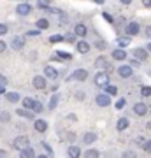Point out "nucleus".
<instances>
[{"mask_svg":"<svg viewBox=\"0 0 151 158\" xmlns=\"http://www.w3.org/2000/svg\"><path fill=\"white\" fill-rule=\"evenodd\" d=\"M27 146H30V141H28L27 135H19L14 139V142H12V148L14 149H18V151H21V149H25Z\"/></svg>","mask_w":151,"mask_h":158,"instance_id":"nucleus-1","label":"nucleus"},{"mask_svg":"<svg viewBox=\"0 0 151 158\" xmlns=\"http://www.w3.org/2000/svg\"><path fill=\"white\" fill-rule=\"evenodd\" d=\"M34 128H35V132L44 134V132H48V121H46V119H42V118L35 119V121H34Z\"/></svg>","mask_w":151,"mask_h":158,"instance_id":"nucleus-2","label":"nucleus"},{"mask_svg":"<svg viewBox=\"0 0 151 158\" xmlns=\"http://www.w3.org/2000/svg\"><path fill=\"white\" fill-rule=\"evenodd\" d=\"M95 85L100 86V88H104L106 85H109V76H107L106 72H99L95 76Z\"/></svg>","mask_w":151,"mask_h":158,"instance_id":"nucleus-3","label":"nucleus"},{"mask_svg":"<svg viewBox=\"0 0 151 158\" xmlns=\"http://www.w3.org/2000/svg\"><path fill=\"white\" fill-rule=\"evenodd\" d=\"M118 76L127 79V77H130V76H134V70H132L130 65H121V67H118Z\"/></svg>","mask_w":151,"mask_h":158,"instance_id":"nucleus-4","label":"nucleus"},{"mask_svg":"<svg viewBox=\"0 0 151 158\" xmlns=\"http://www.w3.org/2000/svg\"><path fill=\"white\" fill-rule=\"evenodd\" d=\"M95 102L100 106V107H107V106L111 104V95H107V93H100V95H97Z\"/></svg>","mask_w":151,"mask_h":158,"instance_id":"nucleus-5","label":"nucleus"},{"mask_svg":"<svg viewBox=\"0 0 151 158\" xmlns=\"http://www.w3.org/2000/svg\"><path fill=\"white\" fill-rule=\"evenodd\" d=\"M30 11H32V6L30 4H25V2L18 4V7H16V12L19 16H27V14H30Z\"/></svg>","mask_w":151,"mask_h":158,"instance_id":"nucleus-6","label":"nucleus"},{"mask_svg":"<svg viewBox=\"0 0 151 158\" xmlns=\"http://www.w3.org/2000/svg\"><path fill=\"white\" fill-rule=\"evenodd\" d=\"M34 88L35 90H44L46 88V76H34Z\"/></svg>","mask_w":151,"mask_h":158,"instance_id":"nucleus-7","label":"nucleus"},{"mask_svg":"<svg viewBox=\"0 0 151 158\" xmlns=\"http://www.w3.org/2000/svg\"><path fill=\"white\" fill-rule=\"evenodd\" d=\"M16 114H18V116H21V118H25V119H34V111H30V109L18 107L16 109Z\"/></svg>","mask_w":151,"mask_h":158,"instance_id":"nucleus-8","label":"nucleus"},{"mask_svg":"<svg viewBox=\"0 0 151 158\" xmlns=\"http://www.w3.org/2000/svg\"><path fill=\"white\" fill-rule=\"evenodd\" d=\"M74 79H78V81H86V79H88V70H84V69H76V70H74Z\"/></svg>","mask_w":151,"mask_h":158,"instance_id":"nucleus-9","label":"nucleus"},{"mask_svg":"<svg viewBox=\"0 0 151 158\" xmlns=\"http://www.w3.org/2000/svg\"><path fill=\"white\" fill-rule=\"evenodd\" d=\"M134 113L137 114V116H144V114L148 113V106L142 104V102H137V104L134 106Z\"/></svg>","mask_w":151,"mask_h":158,"instance_id":"nucleus-10","label":"nucleus"},{"mask_svg":"<svg viewBox=\"0 0 151 158\" xmlns=\"http://www.w3.org/2000/svg\"><path fill=\"white\" fill-rule=\"evenodd\" d=\"M44 76H48L49 79H56L58 77V70L55 67H51V65H46L44 67Z\"/></svg>","mask_w":151,"mask_h":158,"instance_id":"nucleus-11","label":"nucleus"},{"mask_svg":"<svg viewBox=\"0 0 151 158\" xmlns=\"http://www.w3.org/2000/svg\"><path fill=\"white\" fill-rule=\"evenodd\" d=\"M76 49H78L81 55H86V53L90 51V44L86 42V40H79L78 44H76Z\"/></svg>","mask_w":151,"mask_h":158,"instance_id":"nucleus-12","label":"nucleus"},{"mask_svg":"<svg viewBox=\"0 0 151 158\" xmlns=\"http://www.w3.org/2000/svg\"><path fill=\"white\" fill-rule=\"evenodd\" d=\"M134 56L137 58V60H146V58H148V49H144V48H135Z\"/></svg>","mask_w":151,"mask_h":158,"instance_id":"nucleus-13","label":"nucleus"},{"mask_svg":"<svg viewBox=\"0 0 151 158\" xmlns=\"http://www.w3.org/2000/svg\"><path fill=\"white\" fill-rule=\"evenodd\" d=\"M74 34L79 35V37H84V35H88V28L84 27L83 23H79V25H76V27H74Z\"/></svg>","mask_w":151,"mask_h":158,"instance_id":"nucleus-14","label":"nucleus"},{"mask_svg":"<svg viewBox=\"0 0 151 158\" xmlns=\"http://www.w3.org/2000/svg\"><path fill=\"white\" fill-rule=\"evenodd\" d=\"M139 25H137V23L135 21H132V23H128V25H127V34L128 35H137L139 34Z\"/></svg>","mask_w":151,"mask_h":158,"instance_id":"nucleus-15","label":"nucleus"},{"mask_svg":"<svg viewBox=\"0 0 151 158\" xmlns=\"http://www.w3.org/2000/svg\"><path fill=\"white\" fill-rule=\"evenodd\" d=\"M112 58H114V60H120V62H121V60H125V58H127V53H125L123 48H118V49L112 51Z\"/></svg>","mask_w":151,"mask_h":158,"instance_id":"nucleus-16","label":"nucleus"},{"mask_svg":"<svg viewBox=\"0 0 151 158\" xmlns=\"http://www.w3.org/2000/svg\"><path fill=\"white\" fill-rule=\"evenodd\" d=\"M128 125H130L128 118H120V119H118V123H116L118 132H121V130H127V128H128Z\"/></svg>","mask_w":151,"mask_h":158,"instance_id":"nucleus-17","label":"nucleus"},{"mask_svg":"<svg viewBox=\"0 0 151 158\" xmlns=\"http://www.w3.org/2000/svg\"><path fill=\"white\" fill-rule=\"evenodd\" d=\"M12 48L14 49H21V48H25V37H14L12 39Z\"/></svg>","mask_w":151,"mask_h":158,"instance_id":"nucleus-18","label":"nucleus"},{"mask_svg":"<svg viewBox=\"0 0 151 158\" xmlns=\"http://www.w3.org/2000/svg\"><path fill=\"white\" fill-rule=\"evenodd\" d=\"M19 156H23V158H34L35 156V151L30 146H27L25 149H21V151H19Z\"/></svg>","mask_w":151,"mask_h":158,"instance_id":"nucleus-19","label":"nucleus"},{"mask_svg":"<svg viewBox=\"0 0 151 158\" xmlns=\"http://www.w3.org/2000/svg\"><path fill=\"white\" fill-rule=\"evenodd\" d=\"M95 67L97 69H109V63H107V60L104 56H99L95 60Z\"/></svg>","mask_w":151,"mask_h":158,"instance_id":"nucleus-20","label":"nucleus"},{"mask_svg":"<svg viewBox=\"0 0 151 158\" xmlns=\"http://www.w3.org/2000/svg\"><path fill=\"white\" fill-rule=\"evenodd\" d=\"M69 156L70 158H78L79 155H81V149H79L78 146H69Z\"/></svg>","mask_w":151,"mask_h":158,"instance_id":"nucleus-21","label":"nucleus"},{"mask_svg":"<svg viewBox=\"0 0 151 158\" xmlns=\"http://www.w3.org/2000/svg\"><path fill=\"white\" fill-rule=\"evenodd\" d=\"M58 102H60V95H58V93H53V97H51L49 106H48V107H49V109H56V106H58Z\"/></svg>","mask_w":151,"mask_h":158,"instance_id":"nucleus-22","label":"nucleus"},{"mask_svg":"<svg viewBox=\"0 0 151 158\" xmlns=\"http://www.w3.org/2000/svg\"><path fill=\"white\" fill-rule=\"evenodd\" d=\"M53 58H56V60H70L72 55H70V53H65V51H58Z\"/></svg>","mask_w":151,"mask_h":158,"instance_id":"nucleus-23","label":"nucleus"},{"mask_svg":"<svg viewBox=\"0 0 151 158\" xmlns=\"http://www.w3.org/2000/svg\"><path fill=\"white\" fill-rule=\"evenodd\" d=\"M6 98L9 102H19V93H16V91H9V93H6Z\"/></svg>","mask_w":151,"mask_h":158,"instance_id":"nucleus-24","label":"nucleus"},{"mask_svg":"<svg viewBox=\"0 0 151 158\" xmlns=\"http://www.w3.org/2000/svg\"><path fill=\"white\" fill-rule=\"evenodd\" d=\"M37 28H39V30H46V28H49V21H48V19H44V18L37 19Z\"/></svg>","mask_w":151,"mask_h":158,"instance_id":"nucleus-25","label":"nucleus"},{"mask_svg":"<svg viewBox=\"0 0 151 158\" xmlns=\"http://www.w3.org/2000/svg\"><path fill=\"white\" fill-rule=\"evenodd\" d=\"M95 139H97V135L93 134V132H88V134H84V137H83V141L86 142V144H91V142H95Z\"/></svg>","mask_w":151,"mask_h":158,"instance_id":"nucleus-26","label":"nucleus"},{"mask_svg":"<svg viewBox=\"0 0 151 158\" xmlns=\"http://www.w3.org/2000/svg\"><path fill=\"white\" fill-rule=\"evenodd\" d=\"M104 91H106L107 95H118V88L112 85H106L104 86Z\"/></svg>","mask_w":151,"mask_h":158,"instance_id":"nucleus-27","label":"nucleus"},{"mask_svg":"<svg viewBox=\"0 0 151 158\" xmlns=\"http://www.w3.org/2000/svg\"><path fill=\"white\" fill-rule=\"evenodd\" d=\"M32 106H34V98H30V97H25V98H23V107H25V109H30V111H32Z\"/></svg>","mask_w":151,"mask_h":158,"instance_id":"nucleus-28","label":"nucleus"},{"mask_svg":"<svg viewBox=\"0 0 151 158\" xmlns=\"http://www.w3.org/2000/svg\"><path fill=\"white\" fill-rule=\"evenodd\" d=\"M84 156L86 158H97V156H100V153L97 151V149H88V151H84Z\"/></svg>","mask_w":151,"mask_h":158,"instance_id":"nucleus-29","label":"nucleus"},{"mask_svg":"<svg viewBox=\"0 0 151 158\" xmlns=\"http://www.w3.org/2000/svg\"><path fill=\"white\" fill-rule=\"evenodd\" d=\"M42 104H40L39 100H34V106H32V111H34V113H42Z\"/></svg>","mask_w":151,"mask_h":158,"instance_id":"nucleus-30","label":"nucleus"},{"mask_svg":"<svg viewBox=\"0 0 151 158\" xmlns=\"http://www.w3.org/2000/svg\"><path fill=\"white\" fill-rule=\"evenodd\" d=\"M46 9H48V12H49V14H56V16H60V18H62L63 16V12L62 11H60V9H56V7H46Z\"/></svg>","mask_w":151,"mask_h":158,"instance_id":"nucleus-31","label":"nucleus"},{"mask_svg":"<svg viewBox=\"0 0 151 158\" xmlns=\"http://www.w3.org/2000/svg\"><path fill=\"white\" fill-rule=\"evenodd\" d=\"M65 39L62 34H58V35H51L49 37V42H53V44H56V42H62V40Z\"/></svg>","mask_w":151,"mask_h":158,"instance_id":"nucleus-32","label":"nucleus"},{"mask_svg":"<svg viewBox=\"0 0 151 158\" xmlns=\"http://www.w3.org/2000/svg\"><path fill=\"white\" fill-rule=\"evenodd\" d=\"M9 119H11V114H9V113H6V111H4V113H0V123H7Z\"/></svg>","mask_w":151,"mask_h":158,"instance_id":"nucleus-33","label":"nucleus"},{"mask_svg":"<svg viewBox=\"0 0 151 158\" xmlns=\"http://www.w3.org/2000/svg\"><path fill=\"white\" fill-rule=\"evenodd\" d=\"M37 6H39L40 9H46V7L51 6V0H37Z\"/></svg>","mask_w":151,"mask_h":158,"instance_id":"nucleus-34","label":"nucleus"},{"mask_svg":"<svg viewBox=\"0 0 151 158\" xmlns=\"http://www.w3.org/2000/svg\"><path fill=\"white\" fill-rule=\"evenodd\" d=\"M125 104H127V100H125V98H118V100H116V104H114V107H116V111H118V109H123V107H125Z\"/></svg>","mask_w":151,"mask_h":158,"instance_id":"nucleus-35","label":"nucleus"},{"mask_svg":"<svg viewBox=\"0 0 151 158\" xmlns=\"http://www.w3.org/2000/svg\"><path fill=\"white\" fill-rule=\"evenodd\" d=\"M141 95L142 97H149L151 95V86H142V88H141Z\"/></svg>","mask_w":151,"mask_h":158,"instance_id":"nucleus-36","label":"nucleus"},{"mask_svg":"<svg viewBox=\"0 0 151 158\" xmlns=\"http://www.w3.org/2000/svg\"><path fill=\"white\" fill-rule=\"evenodd\" d=\"M128 44H130V39H127V37H123V39H118V46H120V48H127Z\"/></svg>","mask_w":151,"mask_h":158,"instance_id":"nucleus-37","label":"nucleus"},{"mask_svg":"<svg viewBox=\"0 0 151 158\" xmlns=\"http://www.w3.org/2000/svg\"><path fill=\"white\" fill-rule=\"evenodd\" d=\"M40 146L44 148V151L48 153L49 156H53V149H51V146H49V144H48V142H40Z\"/></svg>","mask_w":151,"mask_h":158,"instance_id":"nucleus-38","label":"nucleus"},{"mask_svg":"<svg viewBox=\"0 0 151 158\" xmlns=\"http://www.w3.org/2000/svg\"><path fill=\"white\" fill-rule=\"evenodd\" d=\"M28 37H37V35H40V30L35 28V30H30V32H27Z\"/></svg>","mask_w":151,"mask_h":158,"instance_id":"nucleus-39","label":"nucleus"},{"mask_svg":"<svg viewBox=\"0 0 151 158\" xmlns=\"http://www.w3.org/2000/svg\"><path fill=\"white\" fill-rule=\"evenodd\" d=\"M7 32H9V28H7L6 23H0V35H6Z\"/></svg>","mask_w":151,"mask_h":158,"instance_id":"nucleus-40","label":"nucleus"},{"mask_svg":"<svg viewBox=\"0 0 151 158\" xmlns=\"http://www.w3.org/2000/svg\"><path fill=\"white\" fill-rule=\"evenodd\" d=\"M142 149H144L146 153H151V141H146L144 144H142Z\"/></svg>","mask_w":151,"mask_h":158,"instance_id":"nucleus-41","label":"nucleus"},{"mask_svg":"<svg viewBox=\"0 0 151 158\" xmlns=\"http://www.w3.org/2000/svg\"><path fill=\"white\" fill-rule=\"evenodd\" d=\"M102 18H104L107 23H112V21H114V19H112V16L109 14V12H102Z\"/></svg>","mask_w":151,"mask_h":158,"instance_id":"nucleus-42","label":"nucleus"},{"mask_svg":"<svg viewBox=\"0 0 151 158\" xmlns=\"http://www.w3.org/2000/svg\"><path fill=\"white\" fill-rule=\"evenodd\" d=\"M0 86H7V77L0 74Z\"/></svg>","mask_w":151,"mask_h":158,"instance_id":"nucleus-43","label":"nucleus"},{"mask_svg":"<svg viewBox=\"0 0 151 158\" xmlns=\"http://www.w3.org/2000/svg\"><path fill=\"white\" fill-rule=\"evenodd\" d=\"M97 49H106V42H102V40H97Z\"/></svg>","mask_w":151,"mask_h":158,"instance_id":"nucleus-44","label":"nucleus"},{"mask_svg":"<svg viewBox=\"0 0 151 158\" xmlns=\"http://www.w3.org/2000/svg\"><path fill=\"white\" fill-rule=\"evenodd\" d=\"M130 67H141V63H139V60H137V58H135V60H132V62H130Z\"/></svg>","mask_w":151,"mask_h":158,"instance_id":"nucleus-45","label":"nucleus"},{"mask_svg":"<svg viewBox=\"0 0 151 158\" xmlns=\"http://www.w3.org/2000/svg\"><path fill=\"white\" fill-rule=\"evenodd\" d=\"M6 42H4V40H0V53H4V51H6Z\"/></svg>","mask_w":151,"mask_h":158,"instance_id":"nucleus-46","label":"nucleus"},{"mask_svg":"<svg viewBox=\"0 0 151 158\" xmlns=\"http://www.w3.org/2000/svg\"><path fill=\"white\" fill-rule=\"evenodd\" d=\"M142 6H144V7H151V0H142Z\"/></svg>","mask_w":151,"mask_h":158,"instance_id":"nucleus-47","label":"nucleus"},{"mask_svg":"<svg viewBox=\"0 0 151 158\" xmlns=\"http://www.w3.org/2000/svg\"><path fill=\"white\" fill-rule=\"evenodd\" d=\"M146 35H148V37H151V27H146Z\"/></svg>","mask_w":151,"mask_h":158,"instance_id":"nucleus-48","label":"nucleus"},{"mask_svg":"<svg viewBox=\"0 0 151 158\" xmlns=\"http://www.w3.org/2000/svg\"><path fill=\"white\" fill-rule=\"evenodd\" d=\"M125 156H135V153L134 151H127L125 153Z\"/></svg>","mask_w":151,"mask_h":158,"instance_id":"nucleus-49","label":"nucleus"},{"mask_svg":"<svg viewBox=\"0 0 151 158\" xmlns=\"http://www.w3.org/2000/svg\"><path fill=\"white\" fill-rule=\"evenodd\" d=\"M121 4H125V6H128V4H132V0H120Z\"/></svg>","mask_w":151,"mask_h":158,"instance_id":"nucleus-50","label":"nucleus"},{"mask_svg":"<svg viewBox=\"0 0 151 158\" xmlns=\"http://www.w3.org/2000/svg\"><path fill=\"white\" fill-rule=\"evenodd\" d=\"M4 156H7V153L4 149H0V158H4Z\"/></svg>","mask_w":151,"mask_h":158,"instance_id":"nucleus-51","label":"nucleus"},{"mask_svg":"<svg viewBox=\"0 0 151 158\" xmlns=\"http://www.w3.org/2000/svg\"><path fill=\"white\" fill-rule=\"evenodd\" d=\"M2 93H6V86H0V95Z\"/></svg>","mask_w":151,"mask_h":158,"instance_id":"nucleus-52","label":"nucleus"},{"mask_svg":"<svg viewBox=\"0 0 151 158\" xmlns=\"http://www.w3.org/2000/svg\"><path fill=\"white\" fill-rule=\"evenodd\" d=\"M146 128H148V130H151V121H148V123H146Z\"/></svg>","mask_w":151,"mask_h":158,"instance_id":"nucleus-53","label":"nucleus"},{"mask_svg":"<svg viewBox=\"0 0 151 158\" xmlns=\"http://www.w3.org/2000/svg\"><path fill=\"white\" fill-rule=\"evenodd\" d=\"M97 4H104V2H106V0H95Z\"/></svg>","mask_w":151,"mask_h":158,"instance_id":"nucleus-54","label":"nucleus"},{"mask_svg":"<svg viewBox=\"0 0 151 158\" xmlns=\"http://www.w3.org/2000/svg\"><path fill=\"white\" fill-rule=\"evenodd\" d=\"M146 48H148V51H149V53H151V42H149V44H148V46H146Z\"/></svg>","mask_w":151,"mask_h":158,"instance_id":"nucleus-55","label":"nucleus"},{"mask_svg":"<svg viewBox=\"0 0 151 158\" xmlns=\"http://www.w3.org/2000/svg\"><path fill=\"white\" fill-rule=\"evenodd\" d=\"M19 2H21V0H19Z\"/></svg>","mask_w":151,"mask_h":158,"instance_id":"nucleus-56","label":"nucleus"}]
</instances>
